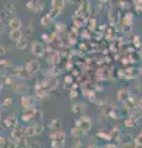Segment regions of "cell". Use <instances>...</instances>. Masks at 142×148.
Here are the masks:
<instances>
[{"label": "cell", "instance_id": "9a60e30c", "mask_svg": "<svg viewBox=\"0 0 142 148\" xmlns=\"http://www.w3.org/2000/svg\"><path fill=\"white\" fill-rule=\"evenodd\" d=\"M3 10H4V12H5V15L8 16V18L9 17L12 18V17H15V15H16V9H15V6H14V5H11V4H8V5H5Z\"/></svg>", "mask_w": 142, "mask_h": 148}, {"label": "cell", "instance_id": "7402d4cb", "mask_svg": "<svg viewBox=\"0 0 142 148\" xmlns=\"http://www.w3.org/2000/svg\"><path fill=\"white\" fill-rule=\"evenodd\" d=\"M30 143H27V138L24 137L16 142V148H29Z\"/></svg>", "mask_w": 142, "mask_h": 148}, {"label": "cell", "instance_id": "d6986e66", "mask_svg": "<svg viewBox=\"0 0 142 148\" xmlns=\"http://www.w3.org/2000/svg\"><path fill=\"white\" fill-rule=\"evenodd\" d=\"M9 37H10V40L17 42L22 37V32H21V30H12V31H10V34H9Z\"/></svg>", "mask_w": 142, "mask_h": 148}, {"label": "cell", "instance_id": "7c38bea8", "mask_svg": "<svg viewBox=\"0 0 142 148\" xmlns=\"http://www.w3.org/2000/svg\"><path fill=\"white\" fill-rule=\"evenodd\" d=\"M21 26H22V22L19 17H12V18H9V29L10 31L12 30H21Z\"/></svg>", "mask_w": 142, "mask_h": 148}, {"label": "cell", "instance_id": "3957f363", "mask_svg": "<svg viewBox=\"0 0 142 148\" xmlns=\"http://www.w3.org/2000/svg\"><path fill=\"white\" fill-rule=\"evenodd\" d=\"M14 74L19 78V79H29V78L31 77V74L29 73V71H27L26 66H16L15 68H14Z\"/></svg>", "mask_w": 142, "mask_h": 148}, {"label": "cell", "instance_id": "ffe728a7", "mask_svg": "<svg viewBox=\"0 0 142 148\" xmlns=\"http://www.w3.org/2000/svg\"><path fill=\"white\" fill-rule=\"evenodd\" d=\"M26 47H27V38L22 36L21 38L16 42V48H17V49H25Z\"/></svg>", "mask_w": 142, "mask_h": 148}, {"label": "cell", "instance_id": "4fadbf2b", "mask_svg": "<svg viewBox=\"0 0 142 148\" xmlns=\"http://www.w3.org/2000/svg\"><path fill=\"white\" fill-rule=\"evenodd\" d=\"M48 127L51 131H58V130H62V120L61 119H52L51 122H49Z\"/></svg>", "mask_w": 142, "mask_h": 148}, {"label": "cell", "instance_id": "ba28073f", "mask_svg": "<svg viewBox=\"0 0 142 148\" xmlns=\"http://www.w3.org/2000/svg\"><path fill=\"white\" fill-rule=\"evenodd\" d=\"M25 137V127H20V126H16L12 128L11 131V138L14 140V142H17L19 140Z\"/></svg>", "mask_w": 142, "mask_h": 148}, {"label": "cell", "instance_id": "d4e9b609", "mask_svg": "<svg viewBox=\"0 0 142 148\" xmlns=\"http://www.w3.org/2000/svg\"><path fill=\"white\" fill-rule=\"evenodd\" d=\"M52 21V17L51 16H49L48 15V14H47V15H45L42 18H41V25H43V26H47L48 24H49V22H51Z\"/></svg>", "mask_w": 142, "mask_h": 148}, {"label": "cell", "instance_id": "1f68e13d", "mask_svg": "<svg viewBox=\"0 0 142 148\" xmlns=\"http://www.w3.org/2000/svg\"><path fill=\"white\" fill-rule=\"evenodd\" d=\"M4 30V22H3V20L0 18V32H1Z\"/></svg>", "mask_w": 142, "mask_h": 148}, {"label": "cell", "instance_id": "484cf974", "mask_svg": "<svg viewBox=\"0 0 142 148\" xmlns=\"http://www.w3.org/2000/svg\"><path fill=\"white\" fill-rule=\"evenodd\" d=\"M8 143H9V141L6 140V137H4V136L0 135V148H6Z\"/></svg>", "mask_w": 142, "mask_h": 148}, {"label": "cell", "instance_id": "603a6c76", "mask_svg": "<svg viewBox=\"0 0 142 148\" xmlns=\"http://www.w3.org/2000/svg\"><path fill=\"white\" fill-rule=\"evenodd\" d=\"M12 104H14V99L12 98H5L1 101V106H3V108H5V109L11 108Z\"/></svg>", "mask_w": 142, "mask_h": 148}, {"label": "cell", "instance_id": "9c48e42d", "mask_svg": "<svg viewBox=\"0 0 142 148\" xmlns=\"http://www.w3.org/2000/svg\"><path fill=\"white\" fill-rule=\"evenodd\" d=\"M48 90H47V88H46L42 83L41 84H36V86H35V94H36V98L37 99H43V98H46V96L48 95Z\"/></svg>", "mask_w": 142, "mask_h": 148}, {"label": "cell", "instance_id": "4316f807", "mask_svg": "<svg viewBox=\"0 0 142 148\" xmlns=\"http://www.w3.org/2000/svg\"><path fill=\"white\" fill-rule=\"evenodd\" d=\"M51 147H52V148H64V143L56 142V141H51Z\"/></svg>", "mask_w": 142, "mask_h": 148}, {"label": "cell", "instance_id": "ac0fdd59", "mask_svg": "<svg viewBox=\"0 0 142 148\" xmlns=\"http://www.w3.org/2000/svg\"><path fill=\"white\" fill-rule=\"evenodd\" d=\"M64 4H66V0H52L51 5H52V9H54V10L61 11L64 8Z\"/></svg>", "mask_w": 142, "mask_h": 148}, {"label": "cell", "instance_id": "7a4b0ae2", "mask_svg": "<svg viewBox=\"0 0 142 148\" xmlns=\"http://www.w3.org/2000/svg\"><path fill=\"white\" fill-rule=\"evenodd\" d=\"M49 140L51 141H56V142H61V143H66L67 140V135L63 130H58V131H51L49 132Z\"/></svg>", "mask_w": 142, "mask_h": 148}, {"label": "cell", "instance_id": "44dd1931", "mask_svg": "<svg viewBox=\"0 0 142 148\" xmlns=\"http://www.w3.org/2000/svg\"><path fill=\"white\" fill-rule=\"evenodd\" d=\"M11 67H12V61H10V59H0V71Z\"/></svg>", "mask_w": 142, "mask_h": 148}, {"label": "cell", "instance_id": "30bf717a", "mask_svg": "<svg viewBox=\"0 0 142 148\" xmlns=\"http://www.w3.org/2000/svg\"><path fill=\"white\" fill-rule=\"evenodd\" d=\"M17 123H19V120H17V116L15 114H11L9 115V116L4 120V127L6 128H14L17 126Z\"/></svg>", "mask_w": 142, "mask_h": 148}, {"label": "cell", "instance_id": "e575fe53", "mask_svg": "<svg viewBox=\"0 0 142 148\" xmlns=\"http://www.w3.org/2000/svg\"><path fill=\"white\" fill-rule=\"evenodd\" d=\"M3 86H4V83H3V82H0V91L3 90Z\"/></svg>", "mask_w": 142, "mask_h": 148}, {"label": "cell", "instance_id": "e0dca14e", "mask_svg": "<svg viewBox=\"0 0 142 148\" xmlns=\"http://www.w3.org/2000/svg\"><path fill=\"white\" fill-rule=\"evenodd\" d=\"M36 136V130H35V125H29V126L25 127V137L26 138H31Z\"/></svg>", "mask_w": 142, "mask_h": 148}, {"label": "cell", "instance_id": "cb8c5ba5", "mask_svg": "<svg viewBox=\"0 0 142 148\" xmlns=\"http://www.w3.org/2000/svg\"><path fill=\"white\" fill-rule=\"evenodd\" d=\"M34 125H35V130H36V135H41L45 130L43 123L42 122H35Z\"/></svg>", "mask_w": 142, "mask_h": 148}, {"label": "cell", "instance_id": "83f0119b", "mask_svg": "<svg viewBox=\"0 0 142 148\" xmlns=\"http://www.w3.org/2000/svg\"><path fill=\"white\" fill-rule=\"evenodd\" d=\"M32 32H34V25H32V21H30V25L26 27V35H32Z\"/></svg>", "mask_w": 142, "mask_h": 148}, {"label": "cell", "instance_id": "8992f818", "mask_svg": "<svg viewBox=\"0 0 142 148\" xmlns=\"http://www.w3.org/2000/svg\"><path fill=\"white\" fill-rule=\"evenodd\" d=\"M25 66H26L27 71H29V73L31 74V75L36 74V73L40 71V68H41L38 61H36V59H30V61H27Z\"/></svg>", "mask_w": 142, "mask_h": 148}, {"label": "cell", "instance_id": "52a82bcc", "mask_svg": "<svg viewBox=\"0 0 142 148\" xmlns=\"http://www.w3.org/2000/svg\"><path fill=\"white\" fill-rule=\"evenodd\" d=\"M11 89L15 92H19V94H22V95H26L29 92V86L24 84V83H19V82H14L11 85Z\"/></svg>", "mask_w": 142, "mask_h": 148}, {"label": "cell", "instance_id": "5bb4252c", "mask_svg": "<svg viewBox=\"0 0 142 148\" xmlns=\"http://www.w3.org/2000/svg\"><path fill=\"white\" fill-rule=\"evenodd\" d=\"M71 133H72L73 138H77V140H80L82 137H84V136H85V133H86V132H84V131H83V130H82L80 127L74 126V127H72V130H71Z\"/></svg>", "mask_w": 142, "mask_h": 148}, {"label": "cell", "instance_id": "d590c367", "mask_svg": "<svg viewBox=\"0 0 142 148\" xmlns=\"http://www.w3.org/2000/svg\"><path fill=\"white\" fill-rule=\"evenodd\" d=\"M0 121H1V110H0Z\"/></svg>", "mask_w": 142, "mask_h": 148}, {"label": "cell", "instance_id": "f1b7e54d", "mask_svg": "<svg viewBox=\"0 0 142 148\" xmlns=\"http://www.w3.org/2000/svg\"><path fill=\"white\" fill-rule=\"evenodd\" d=\"M5 54H6V48L0 46V57H3V56H5Z\"/></svg>", "mask_w": 142, "mask_h": 148}, {"label": "cell", "instance_id": "d6a6232c", "mask_svg": "<svg viewBox=\"0 0 142 148\" xmlns=\"http://www.w3.org/2000/svg\"><path fill=\"white\" fill-rule=\"evenodd\" d=\"M66 83H72V78L71 77H66Z\"/></svg>", "mask_w": 142, "mask_h": 148}, {"label": "cell", "instance_id": "2e32d148", "mask_svg": "<svg viewBox=\"0 0 142 148\" xmlns=\"http://www.w3.org/2000/svg\"><path fill=\"white\" fill-rule=\"evenodd\" d=\"M85 110H86V108L84 104H73L72 105L73 114H84Z\"/></svg>", "mask_w": 142, "mask_h": 148}, {"label": "cell", "instance_id": "836d02e7", "mask_svg": "<svg viewBox=\"0 0 142 148\" xmlns=\"http://www.w3.org/2000/svg\"><path fill=\"white\" fill-rule=\"evenodd\" d=\"M88 148H98V146L97 145H89Z\"/></svg>", "mask_w": 142, "mask_h": 148}, {"label": "cell", "instance_id": "6da1fadb", "mask_svg": "<svg viewBox=\"0 0 142 148\" xmlns=\"http://www.w3.org/2000/svg\"><path fill=\"white\" fill-rule=\"evenodd\" d=\"M75 126L80 127L84 132H89L90 128H91V120L89 116L83 115V116H80L78 120H75Z\"/></svg>", "mask_w": 142, "mask_h": 148}, {"label": "cell", "instance_id": "5b68a950", "mask_svg": "<svg viewBox=\"0 0 142 148\" xmlns=\"http://www.w3.org/2000/svg\"><path fill=\"white\" fill-rule=\"evenodd\" d=\"M35 104H36V99L34 96H30V95H22L21 98V105L24 110L27 109H34L35 108Z\"/></svg>", "mask_w": 142, "mask_h": 148}, {"label": "cell", "instance_id": "4dcf8cb0", "mask_svg": "<svg viewBox=\"0 0 142 148\" xmlns=\"http://www.w3.org/2000/svg\"><path fill=\"white\" fill-rule=\"evenodd\" d=\"M34 3L32 1H29V3H27V5H26V8L27 9H30V10H34Z\"/></svg>", "mask_w": 142, "mask_h": 148}, {"label": "cell", "instance_id": "277c9868", "mask_svg": "<svg viewBox=\"0 0 142 148\" xmlns=\"http://www.w3.org/2000/svg\"><path fill=\"white\" fill-rule=\"evenodd\" d=\"M31 53H32L35 57H43L45 46L41 42H38V41H34L32 45H31Z\"/></svg>", "mask_w": 142, "mask_h": 148}, {"label": "cell", "instance_id": "f546056e", "mask_svg": "<svg viewBox=\"0 0 142 148\" xmlns=\"http://www.w3.org/2000/svg\"><path fill=\"white\" fill-rule=\"evenodd\" d=\"M29 148H40V145H38L37 142H31Z\"/></svg>", "mask_w": 142, "mask_h": 148}, {"label": "cell", "instance_id": "8fae6325", "mask_svg": "<svg viewBox=\"0 0 142 148\" xmlns=\"http://www.w3.org/2000/svg\"><path fill=\"white\" fill-rule=\"evenodd\" d=\"M42 84H43L46 88H47L48 91H51V90L56 89V88L58 86L59 82H58V79H57L56 77H48V79H46L45 82H42Z\"/></svg>", "mask_w": 142, "mask_h": 148}]
</instances>
